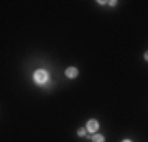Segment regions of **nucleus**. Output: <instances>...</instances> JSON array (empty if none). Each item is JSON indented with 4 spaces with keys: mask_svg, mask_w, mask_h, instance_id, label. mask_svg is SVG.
<instances>
[{
    "mask_svg": "<svg viewBox=\"0 0 148 142\" xmlns=\"http://www.w3.org/2000/svg\"><path fill=\"white\" fill-rule=\"evenodd\" d=\"M64 74H66L69 79H74V78H77L79 71H77V68H73V66H71V68H68L66 71H64Z\"/></svg>",
    "mask_w": 148,
    "mask_h": 142,
    "instance_id": "7ed1b4c3",
    "label": "nucleus"
},
{
    "mask_svg": "<svg viewBox=\"0 0 148 142\" xmlns=\"http://www.w3.org/2000/svg\"><path fill=\"white\" fill-rule=\"evenodd\" d=\"M123 142H132V141H128V139H125V141H123Z\"/></svg>",
    "mask_w": 148,
    "mask_h": 142,
    "instance_id": "0eeeda50",
    "label": "nucleus"
},
{
    "mask_svg": "<svg viewBox=\"0 0 148 142\" xmlns=\"http://www.w3.org/2000/svg\"><path fill=\"white\" fill-rule=\"evenodd\" d=\"M77 136H79V137H86V136H87V129H82V127H81L79 131H77Z\"/></svg>",
    "mask_w": 148,
    "mask_h": 142,
    "instance_id": "39448f33",
    "label": "nucleus"
},
{
    "mask_svg": "<svg viewBox=\"0 0 148 142\" xmlns=\"http://www.w3.org/2000/svg\"><path fill=\"white\" fill-rule=\"evenodd\" d=\"M104 141H106V137L102 134H94L92 136V142H104Z\"/></svg>",
    "mask_w": 148,
    "mask_h": 142,
    "instance_id": "20e7f679",
    "label": "nucleus"
},
{
    "mask_svg": "<svg viewBox=\"0 0 148 142\" xmlns=\"http://www.w3.org/2000/svg\"><path fill=\"white\" fill-rule=\"evenodd\" d=\"M143 56H145V60L148 61V51H145V55H143Z\"/></svg>",
    "mask_w": 148,
    "mask_h": 142,
    "instance_id": "423d86ee",
    "label": "nucleus"
},
{
    "mask_svg": "<svg viewBox=\"0 0 148 142\" xmlns=\"http://www.w3.org/2000/svg\"><path fill=\"white\" fill-rule=\"evenodd\" d=\"M86 129H87V132H97V129H99V122L95 121V119H89L87 121V124H86Z\"/></svg>",
    "mask_w": 148,
    "mask_h": 142,
    "instance_id": "f03ea898",
    "label": "nucleus"
},
{
    "mask_svg": "<svg viewBox=\"0 0 148 142\" xmlns=\"http://www.w3.org/2000/svg\"><path fill=\"white\" fill-rule=\"evenodd\" d=\"M33 79L36 84H46L48 79H49V74H48L46 69H36L35 74H33Z\"/></svg>",
    "mask_w": 148,
    "mask_h": 142,
    "instance_id": "f257e3e1",
    "label": "nucleus"
}]
</instances>
